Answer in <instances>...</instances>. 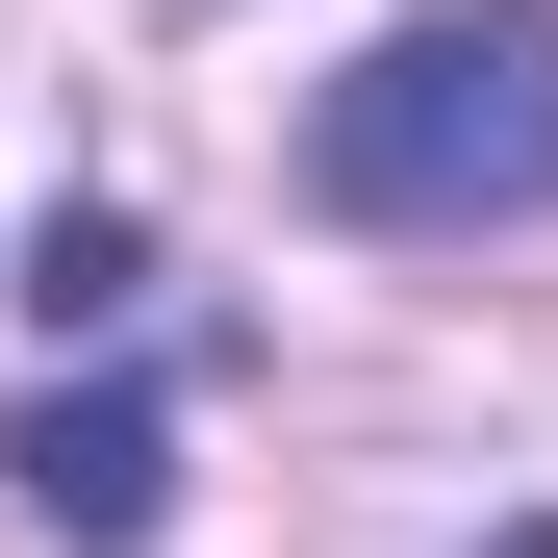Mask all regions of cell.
Wrapping results in <instances>:
<instances>
[{"instance_id":"cell-1","label":"cell","mask_w":558,"mask_h":558,"mask_svg":"<svg viewBox=\"0 0 558 558\" xmlns=\"http://www.w3.org/2000/svg\"><path fill=\"white\" fill-rule=\"evenodd\" d=\"M305 204L330 229H533L558 204V26L533 0H432L305 102Z\"/></svg>"},{"instance_id":"cell-2","label":"cell","mask_w":558,"mask_h":558,"mask_svg":"<svg viewBox=\"0 0 558 558\" xmlns=\"http://www.w3.org/2000/svg\"><path fill=\"white\" fill-rule=\"evenodd\" d=\"M0 483H26V533L128 558V533L178 508V432H153V381H76V407H26V432H0Z\"/></svg>"}]
</instances>
